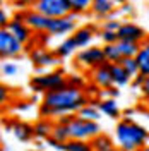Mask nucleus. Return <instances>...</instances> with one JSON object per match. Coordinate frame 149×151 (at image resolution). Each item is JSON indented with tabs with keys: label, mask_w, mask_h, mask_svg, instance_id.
<instances>
[{
	"label": "nucleus",
	"mask_w": 149,
	"mask_h": 151,
	"mask_svg": "<svg viewBox=\"0 0 149 151\" xmlns=\"http://www.w3.org/2000/svg\"><path fill=\"white\" fill-rule=\"evenodd\" d=\"M87 103L89 101L82 94L81 88L67 84L62 89H55V91H47L45 93L39 113L43 117L70 115V113H74V112H79Z\"/></svg>",
	"instance_id": "obj_1"
},
{
	"label": "nucleus",
	"mask_w": 149,
	"mask_h": 151,
	"mask_svg": "<svg viewBox=\"0 0 149 151\" xmlns=\"http://www.w3.org/2000/svg\"><path fill=\"white\" fill-rule=\"evenodd\" d=\"M115 131H117V141L122 151H139L140 148H144L149 137L148 131L142 125L132 122L130 119L120 120L117 124Z\"/></svg>",
	"instance_id": "obj_2"
},
{
	"label": "nucleus",
	"mask_w": 149,
	"mask_h": 151,
	"mask_svg": "<svg viewBox=\"0 0 149 151\" xmlns=\"http://www.w3.org/2000/svg\"><path fill=\"white\" fill-rule=\"evenodd\" d=\"M67 129H69V136L70 139H93L100 134V125L96 120H86L81 117H72L70 122L67 124Z\"/></svg>",
	"instance_id": "obj_3"
},
{
	"label": "nucleus",
	"mask_w": 149,
	"mask_h": 151,
	"mask_svg": "<svg viewBox=\"0 0 149 151\" xmlns=\"http://www.w3.org/2000/svg\"><path fill=\"white\" fill-rule=\"evenodd\" d=\"M69 84L67 79L64 77V72H52V74H45V76H38L31 81V86L34 88V91L38 93H47V91H55V89H62Z\"/></svg>",
	"instance_id": "obj_4"
},
{
	"label": "nucleus",
	"mask_w": 149,
	"mask_h": 151,
	"mask_svg": "<svg viewBox=\"0 0 149 151\" xmlns=\"http://www.w3.org/2000/svg\"><path fill=\"white\" fill-rule=\"evenodd\" d=\"M34 10L45 14L50 19L65 17L69 14H72V9H70L67 0H38Z\"/></svg>",
	"instance_id": "obj_5"
},
{
	"label": "nucleus",
	"mask_w": 149,
	"mask_h": 151,
	"mask_svg": "<svg viewBox=\"0 0 149 151\" xmlns=\"http://www.w3.org/2000/svg\"><path fill=\"white\" fill-rule=\"evenodd\" d=\"M24 45L7 28H0V55L4 58H14L21 55Z\"/></svg>",
	"instance_id": "obj_6"
},
{
	"label": "nucleus",
	"mask_w": 149,
	"mask_h": 151,
	"mask_svg": "<svg viewBox=\"0 0 149 151\" xmlns=\"http://www.w3.org/2000/svg\"><path fill=\"white\" fill-rule=\"evenodd\" d=\"M75 16L77 14H69L65 17H57V19H50L48 22V29L47 33L50 36H64V35H69L75 31Z\"/></svg>",
	"instance_id": "obj_7"
},
{
	"label": "nucleus",
	"mask_w": 149,
	"mask_h": 151,
	"mask_svg": "<svg viewBox=\"0 0 149 151\" xmlns=\"http://www.w3.org/2000/svg\"><path fill=\"white\" fill-rule=\"evenodd\" d=\"M106 62V57H105V52L103 48L100 47H89V48H82L79 53H77V64L84 67H94L101 65Z\"/></svg>",
	"instance_id": "obj_8"
},
{
	"label": "nucleus",
	"mask_w": 149,
	"mask_h": 151,
	"mask_svg": "<svg viewBox=\"0 0 149 151\" xmlns=\"http://www.w3.org/2000/svg\"><path fill=\"white\" fill-rule=\"evenodd\" d=\"M118 35V41H134V43H140L142 40H146V31L134 24V22H122L120 29L117 31Z\"/></svg>",
	"instance_id": "obj_9"
},
{
	"label": "nucleus",
	"mask_w": 149,
	"mask_h": 151,
	"mask_svg": "<svg viewBox=\"0 0 149 151\" xmlns=\"http://www.w3.org/2000/svg\"><path fill=\"white\" fill-rule=\"evenodd\" d=\"M31 62L33 65H38V67H48V65H57L60 62V58L57 57V53L53 52H48L47 48L43 47H38L34 50H31Z\"/></svg>",
	"instance_id": "obj_10"
},
{
	"label": "nucleus",
	"mask_w": 149,
	"mask_h": 151,
	"mask_svg": "<svg viewBox=\"0 0 149 151\" xmlns=\"http://www.w3.org/2000/svg\"><path fill=\"white\" fill-rule=\"evenodd\" d=\"M24 22L31 28V31L47 33L50 17H47L45 14H41V12H38V10H26V12H24Z\"/></svg>",
	"instance_id": "obj_11"
},
{
	"label": "nucleus",
	"mask_w": 149,
	"mask_h": 151,
	"mask_svg": "<svg viewBox=\"0 0 149 151\" xmlns=\"http://www.w3.org/2000/svg\"><path fill=\"white\" fill-rule=\"evenodd\" d=\"M125 4V0H93L91 12L98 17H106L110 16L115 9H118Z\"/></svg>",
	"instance_id": "obj_12"
},
{
	"label": "nucleus",
	"mask_w": 149,
	"mask_h": 151,
	"mask_svg": "<svg viewBox=\"0 0 149 151\" xmlns=\"http://www.w3.org/2000/svg\"><path fill=\"white\" fill-rule=\"evenodd\" d=\"M93 79L94 83L103 88V89H108L113 86V77H112V70H110V62H105L101 65L94 67L93 70Z\"/></svg>",
	"instance_id": "obj_13"
},
{
	"label": "nucleus",
	"mask_w": 149,
	"mask_h": 151,
	"mask_svg": "<svg viewBox=\"0 0 149 151\" xmlns=\"http://www.w3.org/2000/svg\"><path fill=\"white\" fill-rule=\"evenodd\" d=\"M7 29H9V31H10V33H12L16 38H17L22 45H24V43H28L29 40H31V28H29L24 21L10 19V22H9V26H7Z\"/></svg>",
	"instance_id": "obj_14"
},
{
	"label": "nucleus",
	"mask_w": 149,
	"mask_h": 151,
	"mask_svg": "<svg viewBox=\"0 0 149 151\" xmlns=\"http://www.w3.org/2000/svg\"><path fill=\"white\" fill-rule=\"evenodd\" d=\"M93 35H94V29L87 26V28L75 29L72 38H74L77 48H86V47H89V43L93 41Z\"/></svg>",
	"instance_id": "obj_15"
},
{
	"label": "nucleus",
	"mask_w": 149,
	"mask_h": 151,
	"mask_svg": "<svg viewBox=\"0 0 149 151\" xmlns=\"http://www.w3.org/2000/svg\"><path fill=\"white\" fill-rule=\"evenodd\" d=\"M110 70H112L113 84L115 86H125L129 83L130 76H129V72L123 69L122 64H110Z\"/></svg>",
	"instance_id": "obj_16"
},
{
	"label": "nucleus",
	"mask_w": 149,
	"mask_h": 151,
	"mask_svg": "<svg viewBox=\"0 0 149 151\" xmlns=\"http://www.w3.org/2000/svg\"><path fill=\"white\" fill-rule=\"evenodd\" d=\"M98 110L103 112L105 115L112 117V119H118L120 117V110L117 106V100L115 98H108V100H103L98 103Z\"/></svg>",
	"instance_id": "obj_17"
},
{
	"label": "nucleus",
	"mask_w": 149,
	"mask_h": 151,
	"mask_svg": "<svg viewBox=\"0 0 149 151\" xmlns=\"http://www.w3.org/2000/svg\"><path fill=\"white\" fill-rule=\"evenodd\" d=\"M12 132H14V136L17 137L19 141L26 142L34 136V127H31V125H28V124L21 122V124H16V125L12 127Z\"/></svg>",
	"instance_id": "obj_18"
},
{
	"label": "nucleus",
	"mask_w": 149,
	"mask_h": 151,
	"mask_svg": "<svg viewBox=\"0 0 149 151\" xmlns=\"http://www.w3.org/2000/svg\"><path fill=\"white\" fill-rule=\"evenodd\" d=\"M103 52H105V57H106V62H110V64H120L122 58H123V55H122V52L117 43L105 45Z\"/></svg>",
	"instance_id": "obj_19"
},
{
	"label": "nucleus",
	"mask_w": 149,
	"mask_h": 151,
	"mask_svg": "<svg viewBox=\"0 0 149 151\" xmlns=\"http://www.w3.org/2000/svg\"><path fill=\"white\" fill-rule=\"evenodd\" d=\"M75 48H77V45H75V41H74V38L70 36V38H65L58 47L55 48V53L58 58H64V57H69V55H72L75 52Z\"/></svg>",
	"instance_id": "obj_20"
},
{
	"label": "nucleus",
	"mask_w": 149,
	"mask_h": 151,
	"mask_svg": "<svg viewBox=\"0 0 149 151\" xmlns=\"http://www.w3.org/2000/svg\"><path fill=\"white\" fill-rule=\"evenodd\" d=\"M117 45L123 57H135L142 48L139 43H134V41H117Z\"/></svg>",
	"instance_id": "obj_21"
},
{
	"label": "nucleus",
	"mask_w": 149,
	"mask_h": 151,
	"mask_svg": "<svg viewBox=\"0 0 149 151\" xmlns=\"http://www.w3.org/2000/svg\"><path fill=\"white\" fill-rule=\"evenodd\" d=\"M65 151H94L91 142L81 141V139H69L65 142Z\"/></svg>",
	"instance_id": "obj_22"
},
{
	"label": "nucleus",
	"mask_w": 149,
	"mask_h": 151,
	"mask_svg": "<svg viewBox=\"0 0 149 151\" xmlns=\"http://www.w3.org/2000/svg\"><path fill=\"white\" fill-rule=\"evenodd\" d=\"M91 144H93L94 151H108V150H113V148H115L112 144V141H110V137L101 136V134H98L96 137H93Z\"/></svg>",
	"instance_id": "obj_23"
},
{
	"label": "nucleus",
	"mask_w": 149,
	"mask_h": 151,
	"mask_svg": "<svg viewBox=\"0 0 149 151\" xmlns=\"http://www.w3.org/2000/svg\"><path fill=\"white\" fill-rule=\"evenodd\" d=\"M120 64L123 65V69L129 72V76H130V77H135L137 74H140L139 64H137V58H135V57H123Z\"/></svg>",
	"instance_id": "obj_24"
},
{
	"label": "nucleus",
	"mask_w": 149,
	"mask_h": 151,
	"mask_svg": "<svg viewBox=\"0 0 149 151\" xmlns=\"http://www.w3.org/2000/svg\"><path fill=\"white\" fill-rule=\"evenodd\" d=\"M52 131H53V125L47 120H41L34 125V136L39 137V139H47L52 136Z\"/></svg>",
	"instance_id": "obj_25"
},
{
	"label": "nucleus",
	"mask_w": 149,
	"mask_h": 151,
	"mask_svg": "<svg viewBox=\"0 0 149 151\" xmlns=\"http://www.w3.org/2000/svg\"><path fill=\"white\" fill-rule=\"evenodd\" d=\"M52 137L53 139H57V141L60 142H67L69 139H70V136H69V129H67L65 124H57V125H53V131H52Z\"/></svg>",
	"instance_id": "obj_26"
},
{
	"label": "nucleus",
	"mask_w": 149,
	"mask_h": 151,
	"mask_svg": "<svg viewBox=\"0 0 149 151\" xmlns=\"http://www.w3.org/2000/svg\"><path fill=\"white\" fill-rule=\"evenodd\" d=\"M74 14H82L86 10H91L93 0H67Z\"/></svg>",
	"instance_id": "obj_27"
},
{
	"label": "nucleus",
	"mask_w": 149,
	"mask_h": 151,
	"mask_svg": "<svg viewBox=\"0 0 149 151\" xmlns=\"http://www.w3.org/2000/svg\"><path fill=\"white\" fill-rule=\"evenodd\" d=\"M77 113H79L77 117L86 119V120H98V119H100V110H98L96 106H93V105H86V106H82Z\"/></svg>",
	"instance_id": "obj_28"
},
{
	"label": "nucleus",
	"mask_w": 149,
	"mask_h": 151,
	"mask_svg": "<svg viewBox=\"0 0 149 151\" xmlns=\"http://www.w3.org/2000/svg\"><path fill=\"white\" fill-rule=\"evenodd\" d=\"M135 58H137V64H139L140 74L149 76V53L146 52V50L140 48V52L135 55Z\"/></svg>",
	"instance_id": "obj_29"
},
{
	"label": "nucleus",
	"mask_w": 149,
	"mask_h": 151,
	"mask_svg": "<svg viewBox=\"0 0 149 151\" xmlns=\"http://www.w3.org/2000/svg\"><path fill=\"white\" fill-rule=\"evenodd\" d=\"M100 38L103 40L105 45H110V43H117V41H118V35H117V31H105V29H101Z\"/></svg>",
	"instance_id": "obj_30"
},
{
	"label": "nucleus",
	"mask_w": 149,
	"mask_h": 151,
	"mask_svg": "<svg viewBox=\"0 0 149 151\" xmlns=\"http://www.w3.org/2000/svg\"><path fill=\"white\" fill-rule=\"evenodd\" d=\"M120 26H122L120 21H117V19H108V21L103 22L101 29H105V31H118Z\"/></svg>",
	"instance_id": "obj_31"
},
{
	"label": "nucleus",
	"mask_w": 149,
	"mask_h": 151,
	"mask_svg": "<svg viewBox=\"0 0 149 151\" xmlns=\"http://www.w3.org/2000/svg\"><path fill=\"white\" fill-rule=\"evenodd\" d=\"M17 70H19L17 65H16V64H10V62H7V64L2 65V72H4L5 76H16Z\"/></svg>",
	"instance_id": "obj_32"
},
{
	"label": "nucleus",
	"mask_w": 149,
	"mask_h": 151,
	"mask_svg": "<svg viewBox=\"0 0 149 151\" xmlns=\"http://www.w3.org/2000/svg\"><path fill=\"white\" fill-rule=\"evenodd\" d=\"M47 142H48V146H52V148H55V150H58V151H65V142L57 141V139H53L52 136L47 137Z\"/></svg>",
	"instance_id": "obj_33"
},
{
	"label": "nucleus",
	"mask_w": 149,
	"mask_h": 151,
	"mask_svg": "<svg viewBox=\"0 0 149 151\" xmlns=\"http://www.w3.org/2000/svg\"><path fill=\"white\" fill-rule=\"evenodd\" d=\"M144 81H146V76H144V74H137L135 77H134V81H132V86L140 89V86L144 84Z\"/></svg>",
	"instance_id": "obj_34"
},
{
	"label": "nucleus",
	"mask_w": 149,
	"mask_h": 151,
	"mask_svg": "<svg viewBox=\"0 0 149 151\" xmlns=\"http://www.w3.org/2000/svg\"><path fill=\"white\" fill-rule=\"evenodd\" d=\"M9 17H7V14H5V10L2 9L0 10V28H7L9 26Z\"/></svg>",
	"instance_id": "obj_35"
},
{
	"label": "nucleus",
	"mask_w": 149,
	"mask_h": 151,
	"mask_svg": "<svg viewBox=\"0 0 149 151\" xmlns=\"http://www.w3.org/2000/svg\"><path fill=\"white\" fill-rule=\"evenodd\" d=\"M140 91L144 94V98L149 100V76H146V81H144V84L140 86Z\"/></svg>",
	"instance_id": "obj_36"
},
{
	"label": "nucleus",
	"mask_w": 149,
	"mask_h": 151,
	"mask_svg": "<svg viewBox=\"0 0 149 151\" xmlns=\"http://www.w3.org/2000/svg\"><path fill=\"white\" fill-rule=\"evenodd\" d=\"M7 98H9L7 88H5V86H2V88H0V101H2V103H5V101H7Z\"/></svg>",
	"instance_id": "obj_37"
},
{
	"label": "nucleus",
	"mask_w": 149,
	"mask_h": 151,
	"mask_svg": "<svg viewBox=\"0 0 149 151\" xmlns=\"http://www.w3.org/2000/svg\"><path fill=\"white\" fill-rule=\"evenodd\" d=\"M67 83H69L70 86H75V88H81V86H82V79H81V77H72V79H69Z\"/></svg>",
	"instance_id": "obj_38"
},
{
	"label": "nucleus",
	"mask_w": 149,
	"mask_h": 151,
	"mask_svg": "<svg viewBox=\"0 0 149 151\" xmlns=\"http://www.w3.org/2000/svg\"><path fill=\"white\" fill-rule=\"evenodd\" d=\"M38 0H17L16 2V5H19V7H24V5H36Z\"/></svg>",
	"instance_id": "obj_39"
},
{
	"label": "nucleus",
	"mask_w": 149,
	"mask_h": 151,
	"mask_svg": "<svg viewBox=\"0 0 149 151\" xmlns=\"http://www.w3.org/2000/svg\"><path fill=\"white\" fill-rule=\"evenodd\" d=\"M105 94L110 96V98H117L120 93H118V89H115V88H108V89H105Z\"/></svg>",
	"instance_id": "obj_40"
},
{
	"label": "nucleus",
	"mask_w": 149,
	"mask_h": 151,
	"mask_svg": "<svg viewBox=\"0 0 149 151\" xmlns=\"http://www.w3.org/2000/svg\"><path fill=\"white\" fill-rule=\"evenodd\" d=\"M142 50H146V52L149 53V43H146V41H144V45H142Z\"/></svg>",
	"instance_id": "obj_41"
},
{
	"label": "nucleus",
	"mask_w": 149,
	"mask_h": 151,
	"mask_svg": "<svg viewBox=\"0 0 149 151\" xmlns=\"http://www.w3.org/2000/svg\"><path fill=\"white\" fill-rule=\"evenodd\" d=\"M139 151H149V146H144V148H140Z\"/></svg>",
	"instance_id": "obj_42"
},
{
	"label": "nucleus",
	"mask_w": 149,
	"mask_h": 151,
	"mask_svg": "<svg viewBox=\"0 0 149 151\" xmlns=\"http://www.w3.org/2000/svg\"><path fill=\"white\" fill-rule=\"evenodd\" d=\"M144 41H146V43H149V36H146V40H144Z\"/></svg>",
	"instance_id": "obj_43"
},
{
	"label": "nucleus",
	"mask_w": 149,
	"mask_h": 151,
	"mask_svg": "<svg viewBox=\"0 0 149 151\" xmlns=\"http://www.w3.org/2000/svg\"><path fill=\"white\" fill-rule=\"evenodd\" d=\"M108 151H118V150H115V148H113V150H108Z\"/></svg>",
	"instance_id": "obj_44"
},
{
	"label": "nucleus",
	"mask_w": 149,
	"mask_h": 151,
	"mask_svg": "<svg viewBox=\"0 0 149 151\" xmlns=\"http://www.w3.org/2000/svg\"><path fill=\"white\" fill-rule=\"evenodd\" d=\"M148 16H149V10H148Z\"/></svg>",
	"instance_id": "obj_45"
}]
</instances>
